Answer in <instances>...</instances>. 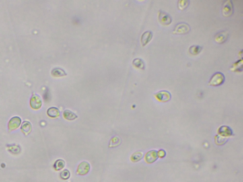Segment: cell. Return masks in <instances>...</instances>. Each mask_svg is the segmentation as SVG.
Here are the masks:
<instances>
[{"label":"cell","mask_w":243,"mask_h":182,"mask_svg":"<svg viewBox=\"0 0 243 182\" xmlns=\"http://www.w3.org/2000/svg\"><path fill=\"white\" fill-rule=\"evenodd\" d=\"M229 33L227 31H223L219 32L215 36V41L218 44L224 43L228 40Z\"/></svg>","instance_id":"6"},{"label":"cell","mask_w":243,"mask_h":182,"mask_svg":"<svg viewBox=\"0 0 243 182\" xmlns=\"http://www.w3.org/2000/svg\"><path fill=\"white\" fill-rule=\"evenodd\" d=\"M60 177L64 180H67L70 177V174L68 170H65L60 173Z\"/></svg>","instance_id":"23"},{"label":"cell","mask_w":243,"mask_h":182,"mask_svg":"<svg viewBox=\"0 0 243 182\" xmlns=\"http://www.w3.org/2000/svg\"><path fill=\"white\" fill-rule=\"evenodd\" d=\"M225 80V77L224 75L221 72H217L210 78L209 82V85L212 86H219L224 83Z\"/></svg>","instance_id":"1"},{"label":"cell","mask_w":243,"mask_h":182,"mask_svg":"<svg viewBox=\"0 0 243 182\" xmlns=\"http://www.w3.org/2000/svg\"><path fill=\"white\" fill-rule=\"evenodd\" d=\"M158 157L160 158H163L165 157L166 152L165 151L163 150H160L158 152Z\"/></svg>","instance_id":"24"},{"label":"cell","mask_w":243,"mask_h":182,"mask_svg":"<svg viewBox=\"0 0 243 182\" xmlns=\"http://www.w3.org/2000/svg\"><path fill=\"white\" fill-rule=\"evenodd\" d=\"M190 26L185 22H181L175 26L172 33L173 34L185 35L189 33L190 31Z\"/></svg>","instance_id":"2"},{"label":"cell","mask_w":243,"mask_h":182,"mask_svg":"<svg viewBox=\"0 0 243 182\" xmlns=\"http://www.w3.org/2000/svg\"><path fill=\"white\" fill-rule=\"evenodd\" d=\"M153 33L151 31H146L142 34L141 37V43L143 47L149 43L153 38Z\"/></svg>","instance_id":"10"},{"label":"cell","mask_w":243,"mask_h":182,"mask_svg":"<svg viewBox=\"0 0 243 182\" xmlns=\"http://www.w3.org/2000/svg\"><path fill=\"white\" fill-rule=\"evenodd\" d=\"M21 120L20 118L15 117L11 119L9 123V128L10 130H15L19 127L21 124Z\"/></svg>","instance_id":"11"},{"label":"cell","mask_w":243,"mask_h":182,"mask_svg":"<svg viewBox=\"0 0 243 182\" xmlns=\"http://www.w3.org/2000/svg\"><path fill=\"white\" fill-rule=\"evenodd\" d=\"M158 20L161 24L164 26H169L171 23L172 18L167 13L163 11L158 12Z\"/></svg>","instance_id":"4"},{"label":"cell","mask_w":243,"mask_h":182,"mask_svg":"<svg viewBox=\"0 0 243 182\" xmlns=\"http://www.w3.org/2000/svg\"><path fill=\"white\" fill-rule=\"evenodd\" d=\"M117 138H116H116H115H115H114L113 139L111 140V141L110 145H112V147H113L114 145V146H116V144L118 145V144H117V143H115V142H119V139H118L117 140H116Z\"/></svg>","instance_id":"25"},{"label":"cell","mask_w":243,"mask_h":182,"mask_svg":"<svg viewBox=\"0 0 243 182\" xmlns=\"http://www.w3.org/2000/svg\"><path fill=\"white\" fill-rule=\"evenodd\" d=\"M219 133L222 136H230L232 135V131L227 126H222L219 129Z\"/></svg>","instance_id":"13"},{"label":"cell","mask_w":243,"mask_h":182,"mask_svg":"<svg viewBox=\"0 0 243 182\" xmlns=\"http://www.w3.org/2000/svg\"><path fill=\"white\" fill-rule=\"evenodd\" d=\"M133 64L134 66L139 69H145V64L144 61L140 58H135L133 60Z\"/></svg>","instance_id":"19"},{"label":"cell","mask_w":243,"mask_h":182,"mask_svg":"<svg viewBox=\"0 0 243 182\" xmlns=\"http://www.w3.org/2000/svg\"><path fill=\"white\" fill-rule=\"evenodd\" d=\"M90 165L88 162L83 161L80 163L78 166L77 173L79 175H87L89 171Z\"/></svg>","instance_id":"7"},{"label":"cell","mask_w":243,"mask_h":182,"mask_svg":"<svg viewBox=\"0 0 243 182\" xmlns=\"http://www.w3.org/2000/svg\"><path fill=\"white\" fill-rule=\"evenodd\" d=\"M51 75L54 76L61 77L67 76V73L63 69L60 68H56L51 71Z\"/></svg>","instance_id":"15"},{"label":"cell","mask_w":243,"mask_h":182,"mask_svg":"<svg viewBox=\"0 0 243 182\" xmlns=\"http://www.w3.org/2000/svg\"><path fill=\"white\" fill-rule=\"evenodd\" d=\"M21 129H22V130L24 133H26V134L27 133H29L31 131V129H32V128H31V124L29 122L25 121L23 123Z\"/></svg>","instance_id":"22"},{"label":"cell","mask_w":243,"mask_h":182,"mask_svg":"<svg viewBox=\"0 0 243 182\" xmlns=\"http://www.w3.org/2000/svg\"><path fill=\"white\" fill-rule=\"evenodd\" d=\"M65 165V162L63 160L61 159L57 160L55 163L54 167L55 170L57 171L60 170L64 168Z\"/></svg>","instance_id":"21"},{"label":"cell","mask_w":243,"mask_h":182,"mask_svg":"<svg viewBox=\"0 0 243 182\" xmlns=\"http://www.w3.org/2000/svg\"><path fill=\"white\" fill-rule=\"evenodd\" d=\"M156 98L161 102H167L171 98V94L168 91H160L154 95Z\"/></svg>","instance_id":"5"},{"label":"cell","mask_w":243,"mask_h":182,"mask_svg":"<svg viewBox=\"0 0 243 182\" xmlns=\"http://www.w3.org/2000/svg\"><path fill=\"white\" fill-rule=\"evenodd\" d=\"M188 0H180L178 1V7L180 11H183L187 9L190 4Z\"/></svg>","instance_id":"18"},{"label":"cell","mask_w":243,"mask_h":182,"mask_svg":"<svg viewBox=\"0 0 243 182\" xmlns=\"http://www.w3.org/2000/svg\"><path fill=\"white\" fill-rule=\"evenodd\" d=\"M63 116L65 119L69 121H73L78 118V116L75 113L68 110H66L63 112Z\"/></svg>","instance_id":"14"},{"label":"cell","mask_w":243,"mask_h":182,"mask_svg":"<svg viewBox=\"0 0 243 182\" xmlns=\"http://www.w3.org/2000/svg\"><path fill=\"white\" fill-rule=\"evenodd\" d=\"M243 68V60H237L236 62L232 65L231 68H230L232 71H242Z\"/></svg>","instance_id":"17"},{"label":"cell","mask_w":243,"mask_h":182,"mask_svg":"<svg viewBox=\"0 0 243 182\" xmlns=\"http://www.w3.org/2000/svg\"><path fill=\"white\" fill-rule=\"evenodd\" d=\"M42 99L39 96L37 95H33L30 101V105L33 109H38L42 107Z\"/></svg>","instance_id":"8"},{"label":"cell","mask_w":243,"mask_h":182,"mask_svg":"<svg viewBox=\"0 0 243 182\" xmlns=\"http://www.w3.org/2000/svg\"><path fill=\"white\" fill-rule=\"evenodd\" d=\"M143 157V153L142 152H136L132 155L131 160L134 162L139 161L142 160Z\"/></svg>","instance_id":"20"},{"label":"cell","mask_w":243,"mask_h":182,"mask_svg":"<svg viewBox=\"0 0 243 182\" xmlns=\"http://www.w3.org/2000/svg\"><path fill=\"white\" fill-rule=\"evenodd\" d=\"M222 13L225 17H229L233 15L234 13V6L232 2L230 0H227L224 2L222 6Z\"/></svg>","instance_id":"3"},{"label":"cell","mask_w":243,"mask_h":182,"mask_svg":"<svg viewBox=\"0 0 243 182\" xmlns=\"http://www.w3.org/2000/svg\"><path fill=\"white\" fill-rule=\"evenodd\" d=\"M158 158V151L155 150L149 151L146 154L145 160L147 163L152 164L157 160Z\"/></svg>","instance_id":"9"},{"label":"cell","mask_w":243,"mask_h":182,"mask_svg":"<svg viewBox=\"0 0 243 182\" xmlns=\"http://www.w3.org/2000/svg\"><path fill=\"white\" fill-rule=\"evenodd\" d=\"M47 114L50 117L55 118L60 115V111L57 108L52 107L49 108L47 111Z\"/></svg>","instance_id":"12"},{"label":"cell","mask_w":243,"mask_h":182,"mask_svg":"<svg viewBox=\"0 0 243 182\" xmlns=\"http://www.w3.org/2000/svg\"><path fill=\"white\" fill-rule=\"evenodd\" d=\"M201 47L199 45L191 46L189 49V52L192 55H197L201 51Z\"/></svg>","instance_id":"16"}]
</instances>
